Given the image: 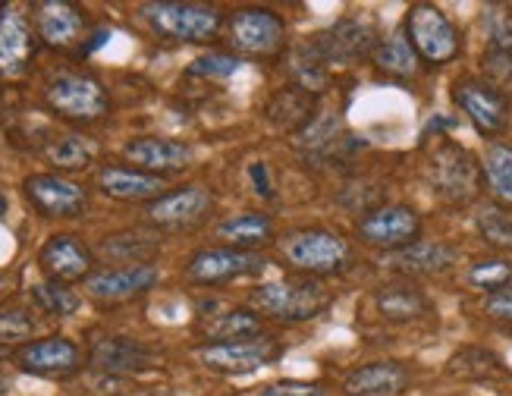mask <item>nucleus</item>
<instances>
[{
    "label": "nucleus",
    "mask_w": 512,
    "mask_h": 396,
    "mask_svg": "<svg viewBox=\"0 0 512 396\" xmlns=\"http://www.w3.org/2000/svg\"><path fill=\"white\" fill-rule=\"evenodd\" d=\"M249 302L267 321L308 324L321 318L333 305V293L315 277H293V280H271V283L255 286Z\"/></svg>",
    "instance_id": "f257e3e1"
},
{
    "label": "nucleus",
    "mask_w": 512,
    "mask_h": 396,
    "mask_svg": "<svg viewBox=\"0 0 512 396\" xmlns=\"http://www.w3.org/2000/svg\"><path fill=\"white\" fill-rule=\"evenodd\" d=\"M148 32L170 44H208L224 29V13L195 0H151L139 7Z\"/></svg>",
    "instance_id": "f03ea898"
},
{
    "label": "nucleus",
    "mask_w": 512,
    "mask_h": 396,
    "mask_svg": "<svg viewBox=\"0 0 512 396\" xmlns=\"http://www.w3.org/2000/svg\"><path fill=\"white\" fill-rule=\"evenodd\" d=\"M280 255L289 271H296L302 277H315V280L340 274L352 264L349 239L324 227H305V230L286 233L280 242Z\"/></svg>",
    "instance_id": "7ed1b4c3"
},
{
    "label": "nucleus",
    "mask_w": 512,
    "mask_h": 396,
    "mask_svg": "<svg viewBox=\"0 0 512 396\" xmlns=\"http://www.w3.org/2000/svg\"><path fill=\"white\" fill-rule=\"evenodd\" d=\"M44 104L70 123H98L110 114V95L92 73L63 70L44 85Z\"/></svg>",
    "instance_id": "20e7f679"
},
{
    "label": "nucleus",
    "mask_w": 512,
    "mask_h": 396,
    "mask_svg": "<svg viewBox=\"0 0 512 396\" xmlns=\"http://www.w3.org/2000/svg\"><path fill=\"white\" fill-rule=\"evenodd\" d=\"M403 35L409 38L412 51L428 66H447L462 54V35L456 22L437 4H412L403 19Z\"/></svg>",
    "instance_id": "39448f33"
},
{
    "label": "nucleus",
    "mask_w": 512,
    "mask_h": 396,
    "mask_svg": "<svg viewBox=\"0 0 512 396\" xmlns=\"http://www.w3.org/2000/svg\"><path fill=\"white\" fill-rule=\"evenodd\" d=\"M227 44L239 60H274L286 51V22L267 7H239L227 19Z\"/></svg>",
    "instance_id": "423d86ee"
},
{
    "label": "nucleus",
    "mask_w": 512,
    "mask_h": 396,
    "mask_svg": "<svg viewBox=\"0 0 512 396\" xmlns=\"http://www.w3.org/2000/svg\"><path fill=\"white\" fill-rule=\"evenodd\" d=\"M428 176H431V186L437 192L440 202L447 205H472L484 180H481V161L475 154L453 142V139H443L434 151H431V164H428Z\"/></svg>",
    "instance_id": "0eeeda50"
},
{
    "label": "nucleus",
    "mask_w": 512,
    "mask_h": 396,
    "mask_svg": "<svg viewBox=\"0 0 512 396\" xmlns=\"http://www.w3.org/2000/svg\"><path fill=\"white\" fill-rule=\"evenodd\" d=\"M283 356V343L271 334H258L233 343H202L195 349V359L214 374H227V378H242V374H255L264 365H274Z\"/></svg>",
    "instance_id": "6e6552de"
},
{
    "label": "nucleus",
    "mask_w": 512,
    "mask_h": 396,
    "mask_svg": "<svg viewBox=\"0 0 512 396\" xmlns=\"http://www.w3.org/2000/svg\"><path fill=\"white\" fill-rule=\"evenodd\" d=\"M450 98L478 129V136H484L487 142H497V136L506 132L509 117H512V101L494 92V88L481 82L478 76L456 79L450 88Z\"/></svg>",
    "instance_id": "1a4fd4ad"
},
{
    "label": "nucleus",
    "mask_w": 512,
    "mask_h": 396,
    "mask_svg": "<svg viewBox=\"0 0 512 396\" xmlns=\"http://www.w3.org/2000/svg\"><path fill=\"white\" fill-rule=\"evenodd\" d=\"M355 236L381 252H399L421 239V217L409 205H377L355 220Z\"/></svg>",
    "instance_id": "9d476101"
},
{
    "label": "nucleus",
    "mask_w": 512,
    "mask_h": 396,
    "mask_svg": "<svg viewBox=\"0 0 512 396\" xmlns=\"http://www.w3.org/2000/svg\"><path fill=\"white\" fill-rule=\"evenodd\" d=\"M264 268H267V258L258 252L208 246V249H198L186 261V280L195 286H224L242 277H258Z\"/></svg>",
    "instance_id": "9b49d317"
},
{
    "label": "nucleus",
    "mask_w": 512,
    "mask_h": 396,
    "mask_svg": "<svg viewBox=\"0 0 512 396\" xmlns=\"http://www.w3.org/2000/svg\"><path fill=\"white\" fill-rule=\"evenodd\" d=\"M22 192H26L29 205L51 220H73L82 217L88 208V192L85 186H79L76 180L63 173H32L22 183Z\"/></svg>",
    "instance_id": "f8f14e48"
},
{
    "label": "nucleus",
    "mask_w": 512,
    "mask_h": 396,
    "mask_svg": "<svg viewBox=\"0 0 512 396\" xmlns=\"http://www.w3.org/2000/svg\"><path fill=\"white\" fill-rule=\"evenodd\" d=\"M13 365L32 378H73L82 368V349L70 337H38L13 349Z\"/></svg>",
    "instance_id": "ddd939ff"
},
{
    "label": "nucleus",
    "mask_w": 512,
    "mask_h": 396,
    "mask_svg": "<svg viewBox=\"0 0 512 396\" xmlns=\"http://www.w3.org/2000/svg\"><path fill=\"white\" fill-rule=\"evenodd\" d=\"M214 198L205 186H180V189H167L161 198L145 205V220L158 230H192L211 214Z\"/></svg>",
    "instance_id": "4468645a"
},
{
    "label": "nucleus",
    "mask_w": 512,
    "mask_h": 396,
    "mask_svg": "<svg viewBox=\"0 0 512 396\" xmlns=\"http://www.w3.org/2000/svg\"><path fill=\"white\" fill-rule=\"evenodd\" d=\"M38 35L32 16L16 4L0 7V79H19L32 66Z\"/></svg>",
    "instance_id": "2eb2a0df"
},
{
    "label": "nucleus",
    "mask_w": 512,
    "mask_h": 396,
    "mask_svg": "<svg viewBox=\"0 0 512 396\" xmlns=\"http://www.w3.org/2000/svg\"><path fill=\"white\" fill-rule=\"evenodd\" d=\"M38 268L54 283H79L95 274V252L73 233H54L38 249Z\"/></svg>",
    "instance_id": "dca6fc26"
},
{
    "label": "nucleus",
    "mask_w": 512,
    "mask_h": 396,
    "mask_svg": "<svg viewBox=\"0 0 512 396\" xmlns=\"http://www.w3.org/2000/svg\"><path fill=\"white\" fill-rule=\"evenodd\" d=\"M158 280H161V274L154 264H136V268H123V264H117V268H104L88 277L85 293H88V299H95L101 305H120V302L145 296L148 290L158 286Z\"/></svg>",
    "instance_id": "f3484780"
},
{
    "label": "nucleus",
    "mask_w": 512,
    "mask_h": 396,
    "mask_svg": "<svg viewBox=\"0 0 512 396\" xmlns=\"http://www.w3.org/2000/svg\"><path fill=\"white\" fill-rule=\"evenodd\" d=\"M32 26L38 41H44L54 51H70L85 38L88 19L82 7L66 4V0H41L32 7Z\"/></svg>",
    "instance_id": "a211bd4d"
},
{
    "label": "nucleus",
    "mask_w": 512,
    "mask_h": 396,
    "mask_svg": "<svg viewBox=\"0 0 512 396\" xmlns=\"http://www.w3.org/2000/svg\"><path fill=\"white\" fill-rule=\"evenodd\" d=\"M192 158L195 154L186 142L164 139V136H136L123 145V161H129V167L164 176V180L170 173L186 170Z\"/></svg>",
    "instance_id": "6ab92c4d"
},
{
    "label": "nucleus",
    "mask_w": 512,
    "mask_h": 396,
    "mask_svg": "<svg viewBox=\"0 0 512 396\" xmlns=\"http://www.w3.org/2000/svg\"><path fill=\"white\" fill-rule=\"evenodd\" d=\"M158 362H161L158 349L136 337H104L92 346V365L101 374H114V378L151 371L158 368Z\"/></svg>",
    "instance_id": "aec40b11"
},
{
    "label": "nucleus",
    "mask_w": 512,
    "mask_h": 396,
    "mask_svg": "<svg viewBox=\"0 0 512 396\" xmlns=\"http://www.w3.org/2000/svg\"><path fill=\"white\" fill-rule=\"evenodd\" d=\"M412 368L406 362L396 359H377V362H365L359 368H352L340 390L343 396H396L406 393L412 387Z\"/></svg>",
    "instance_id": "412c9836"
},
{
    "label": "nucleus",
    "mask_w": 512,
    "mask_h": 396,
    "mask_svg": "<svg viewBox=\"0 0 512 396\" xmlns=\"http://www.w3.org/2000/svg\"><path fill=\"white\" fill-rule=\"evenodd\" d=\"M315 44L321 48L327 66L333 70V66L359 63V60L371 57L374 44H377V35H374V29H371V22L349 16V19H340L333 29L321 32V35L315 38Z\"/></svg>",
    "instance_id": "4be33fe9"
},
{
    "label": "nucleus",
    "mask_w": 512,
    "mask_h": 396,
    "mask_svg": "<svg viewBox=\"0 0 512 396\" xmlns=\"http://www.w3.org/2000/svg\"><path fill=\"white\" fill-rule=\"evenodd\" d=\"M374 315L387 324H412L431 312V299L415 280H387L371 293Z\"/></svg>",
    "instance_id": "5701e85b"
},
{
    "label": "nucleus",
    "mask_w": 512,
    "mask_h": 396,
    "mask_svg": "<svg viewBox=\"0 0 512 396\" xmlns=\"http://www.w3.org/2000/svg\"><path fill=\"white\" fill-rule=\"evenodd\" d=\"M264 120L280 132H302L318 120V95L299 82H289L267 98Z\"/></svg>",
    "instance_id": "b1692460"
},
{
    "label": "nucleus",
    "mask_w": 512,
    "mask_h": 396,
    "mask_svg": "<svg viewBox=\"0 0 512 396\" xmlns=\"http://www.w3.org/2000/svg\"><path fill=\"white\" fill-rule=\"evenodd\" d=\"M95 183L107 198H117V202H145L148 205L167 192L164 176H154V173H145L136 167H120V164L101 167Z\"/></svg>",
    "instance_id": "393cba45"
},
{
    "label": "nucleus",
    "mask_w": 512,
    "mask_h": 396,
    "mask_svg": "<svg viewBox=\"0 0 512 396\" xmlns=\"http://www.w3.org/2000/svg\"><path fill=\"white\" fill-rule=\"evenodd\" d=\"M459 252L447 242H428V239H418L412 246L399 249V252H390V268L403 277H434V274H443L450 271L456 264Z\"/></svg>",
    "instance_id": "a878e982"
},
{
    "label": "nucleus",
    "mask_w": 512,
    "mask_h": 396,
    "mask_svg": "<svg viewBox=\"0 0 512 396\" xmlns=\"http://www.w3.org/2000/svg\"><path fill=\"white\" fill-rule=\"evenodd\" d=\"M447 374L456 381H465V384H487V381L512 378L509 365L487 346H462V349H456L450 356V362H447Z\"/></svg>",
    "instance_id": "bb28decb"
},
{
    "label": "nucleus",
    "mask_w": 512,
    "mask_h": 396,
    "mask_svg": "<svg viewBox=\"0 0 512 396\" xmlns=\"http://www.w3.org/2000/svg\"><path fill=\"white\" fill-rule=\"evenodd\" d=\"M264 334V318L255 308H227V312H214L198 324V337L205 343H233Z\"/></svg>",
    "instance_id": "cd10ccee"
},
{
    "label": "nucleus",
    "mask_w": 512,
    "mask_h": 396,
    "mask_svg": "<svg viewBox=\"0 0 512 396\" xmlns=\"http://www.w3.org/2000/svg\"><path fill=\"white\" fill-rule=\"evenodd\" d=\"M371 63H374L377 73L387 76V79H396V82L415 79L418 66H421V60L415 57V51H412L409 38L403 35V29L393 32V35L377 38L374 51H371Z\"/></svg>",
    "instance_id": "c85d7f7f"
},
{
    "label": "nucleus",
    "mask_w": 512,
    "mask_h": 396,
    "mask_svg": "<svg viewBox=\"0 0 512 396\" xmlns=\"http://www.w3.org/2000/svg\"><path fill=\"white\" fill-rule=\"evenodd\" d=\"M217 239H220V246L255 252L261 242L274 239V220L267 217V214H261V211H242V214H233L227 220H220V224H217Z\"/></svg>",
    "instance_id": "c756f323"
},
{
    "label": "nucleus",
    "mask_w": 512,
    "mask_h": 396,
    "mask_svg": "<svg viewBox=\"0 0 512 396\" xmlns=\"http://www.w3.org/2000/svg\"><path fill=\"white\" fill-rule=\"evenodd\" d=\"M481 180L497 208H512V145L487 142L481 154Z\"/></svg>",
    "instance_id": "7c9ffc66"
},
{
    "label": "nucleus",
    "mask_w": 512,
    "mask_h": 396,
    "mask_svg": "<svg viewBox=\"0 0 512 396\" xmlns=\"http://www.w3.org/2000/svg\"><path fill=\"white\" fill-rule=\"evenodd\" d=\"M161 242L145 233H114L101 242V255L107 261H123V268H136V264H148L158 255Z\"/></svg>",
    "instance_id": "2f4dec72"
},
{
    "label": "nucleus",
    "mask_w": 512,
    "mask_h": 396,
    "mask_svg": "<svg viewBox=\"0 0 512 396\" xmlns=\"http://www.w3.org/2000/svg\"><path fill=\"white\" fill-rule=\"evenodd\" d=\"M44 158H48L51 167L57 170H85L95 161V145L85 136H76V132H63V136H54L48 145H44Z\"/></svg>",
    "instance_id": "473e14b6"
},
{
    "label": "nucleus",
    "mask_w": 512,
    "mask_h": 396,
    "mask_svg": "<svg viewBox=\"0 0 512 396\" xmlns=\"http://www.w3.org/2000/svg\"><path fill=\"white\" fill-rule=\"evenodd\" d=\"M29 299L32 305L38 308V312L44 315H51V318H70L79 312V293L73 290V286H66V283H54V280H41L35 283L32 290H29Z\"/></svg>",
    "instance_id": "72a5a7b5"
},
{
    "label": "nucleus",
    "mask_w": 512,
    "mask_h": 396,
    "mask_svg": "<svg viewBox=\"0 0 512 396\" xmlns=\"http://www.w3.org/2000/svg\"><path fill=\"white\" fill-rule=\"evenodd\" d=\"M465 283L484 296H494V293L506 290V286H512V261L503 255L481 258L472 264L469 271H465Z\"/></svg>",
    "instance_id": "f704fd0d"
},
{
    "label": "nucleus",
    "mask_w": 512,
    "mask_h": 396,
    "mask_svg": "<svg viewBox=\"0 0 512 396\" xmlns=\"http://www.w3.org/2000/svg\"><path fill=\"white\" fill-rule=\"evenodd\" d=\"M35 330H38V318L32 308L26 305H0V346H26L35 340Z\"/></svg>",
    "instance_id": "c9c22d12"
},
{
    "label": "nucleus",
    "mask_w": 512,
    "mask_h": 396,
    "mask_svg": "<svg viewBox=\"0 0 512 396\" xmlns=\"http://www.w3.org/2000/svg\"><path fill=\"white\" fill-rule=\"evenodd\" d=\"M475 230L484 239V246H491L494 252H512V214L506 208H481L475 214Z\"/></svg>",
    "instance_id": "e433bc0d"
},
{
    "label": "nucleus",
    "mask_w": 512,
    "mask_h": 396,
    "mask_svg": "<svg viewBox=\"0 0 512 396\" xmlns=\"http://www.w3.org/2000/svg\"><path fill=\"white\" fill-rule=\"evenodd\" d=\"M478 79L512 101V51L497 48V44H487L484 54H481V76Z\"/></svg>",
    "instance_id": "4c0bfd02"
},
{
    "label": "nucleus",
    "mask_w": 512,
    "mask_h": 396,
    "mask_svg": "<svg viewBox=\"0 0 512 396\" xmlns=\"http://www.w3.org/2000/svg\"><path fill=\"white\" fill-rule=\"evenodd\" d=\"M242 60L230 51H214V54H202L198 60L189 63V76H202V79H230L233 73H239Z\"/></svg>",
    "instance_id": "58836bf2"
},
{
    "label": "nucleus",
    "mask_w": 512,
    "mask_h": 396,
    "mask_svg": "<svg viewBox=\"0 0 512 396\" xmlns=\"http://www.w3.org/2000/svg\"><path fill=\"white\" fill-rule=\"evenodd\" d=\"M258 396H327V384H321V381H296V378H286V381L264 384V387L258 390Z\"/></svg>",
    "instance_id": "ea45409f"
},
{
    "label": "nucleus",
    "mask_w": 512,
    "mask_h": 396,
    "mask_svg": "<svg viewBox=\"0 0 512 396\" xmlns=\"http://www.w3.org/2000/svg\"><path fill=\"white\" fill-rule=\"evenodd\" d=\"M481 312H484L487 318H494V321L512 324V286H506V290H500V293H494V296H484Z\"/></svg>",
    "instance_id": "a19ab883"
},
{
    "label": "nucleus",
    "mask_w": 512,
    "mask_h": 396,
    "mask_svg": "<svg viewBox=\"0 0 512 396\" xmlns=\"http://www.w3.org/2000/svg\"><path fill=\"white\" fill-rule=\"evenodd\" d=\"M249 176H252V183H255L258 195H264V198H271V195H274L271 173H267V167H264V164H252V167H249Z\"/></svg>",
    "instance_id": "79ce46f5"
},
{
    "label": "nucleus",
    "mask_w": 512,
    "mask_h": 396,
    "mask_svg": "<svg viewBox=\"0 0 512 396\" xmlns=\"http://www.w3.org/2000/svg\"><path fill=\"white\" fill-rule=\"evenodd\" d=\"M4 393H7V387H4V384H0V396H4Z\"/></svg>",
    "instance_id": "37998d69"
}]
</instances>
